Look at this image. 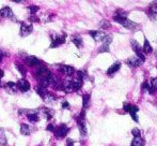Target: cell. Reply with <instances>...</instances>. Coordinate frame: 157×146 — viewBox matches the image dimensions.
Wrapping results in <instances>:
<instances>
[{
  "label": "cell",
  "instance_id": "6da1fadb",
  "mask_svg": "<svg viewBox=\"0 0 157 146\" xmlns=\"http://www.w3.org/2000/svg\"><path fill=\"white\" fill-rule=\"evenodd\" d=\"M85 110L81 111L80 115L79 116H77V125H78V129L79 131H80V134L81 136H87V126H86V118H85Z\"/></svg>",
  "mask_w": 157,
  "mask_h": 146
},
{
  "label": "cell",
  "instance_id": "7a4b0ae2",
  "mask_svg": "<svg viewBox=\"0 0 157 146\" xmlns=\"http://www.w3.org/2000/svg\"><path fill=\"white\" fill-rule=\"evenodd\" d=\"M68 131H70V128H68L65 124H61L60 126H58L57 128H55L54 133H55V136H56L57 139H63L66 136V134L68 133Z\"/></svg>",
  "mask_w": 157,
  "mask_h": 146
},
{
  "label": "cell",
  "instance_id": "3957f363",
  "mask_svg": "<svg viewBox=\"0 0 157 146\" xmlns=\"http://www.w3.org/2000/svg\"><path fill=\"white\" fill-rule=\"evenodd\" d=\"M66 34H63L62 36H59V34H52V44H50V48H55L60 46L61 44H63L65 42Z\"/></svg>",
  "mask_w": 157,
  "mask_h": 146
},
{
  "label": "cell",
  "instance_id": "277c9868",
  "mask_svg": "<svg viewBox=\"0 0 157 146\" xmlns=\"http://www.w3.org/2000/svg\"><path fill=\"white\" fill-rule=\"evenodd\" d=\"M130 43H132V48H134V51L136 52V54H137V56H138V58L140 59V60L143 63V61L145 60V57H144V54H143V52H142V47L140 46V44H139L138 42H137L136 40H134V39H132Z\"/></svg>",
  "mask_w": 157,
  "mask_h": 146
},
{
  "label": "cell",
  "instance_id": "5b68a950",
  "mask_svg": "<svg viewBox=\"0 0 157 146\" xmlns=\"http://www.w3.org/2000/svg\"><path fill=\"white\" fill-rule=\"evenodd\" d=\"M33 31V26L32 24L30 23H25V22H23V23L21 24V31H19V34H21V37H27L29 36L30 34Z\"/></svg>",
  "mask_w": 157,
  "mask_h": 146
},
{
  "label": "cell",
  "instance_id": "8992f818",
  "mask_svg": "<svg viewBox=\"0 0 157 146\" xmlns=\"http://www.w3.org/2000/svg\"><path fill=\"white\" fill-rule=\"evenodd\" d=\"M112 42V36L111 34H108L105 37V39L103 40V45L101 46V48L98 50L99 53H104V52H109V45Z\"/></svg>",
  "mask_w": 157,
  "mask_h": 146
},
{
  "label": "cell",
  "instance_id": "52a82bcc",
  "mask_svg": "<svg viewBox=\"0 0 157 146\" xmlns=\"http://www.w3.org/2000/svg\"><path fill=\"white\" fill-rule=\"evenodd\" d=\"M16 85H17V88H18L21 91H23V92H26V91H28V90L30 89V83L27 81V79H18V82L16 83Z\"/></svg>",
  "mask_w": 157,
  "mask_h": 146
},
{
  "label": "cell",
  "instance_id": "ba28073f",
  "mask_svg": "<svg viewBox=\"0 0 157 146\" xmlns=\"http://www.w3.org/2000/svg\"><path fill=\"white\" fill-rule=\"evenodd\" d=\"M25 61L29 67H39L42 65V61L37 59V57L35 56H27L25 58Z\"/></svg>",
  "mask_w": 157,
  "mask_h": 146
},
{
  "label": "cell",
  "instance_id": "9c48e42d",
  "mask_svg": "<svg viewBox=\"0 0 157 146\" xmlns=\"http://www.w3.org/2000/svg\"><path fill=\"white\" fill-rule=\"evenodd\" d=\"M0 16L4 17V18H12L14 14H13V11L10 6H4V8L0 9Z\"/></svg>",
  "mask_w": 157,
  "mask_h": 146
},
{
  "label": "cell",
  "instance_id": "30bf717a",
  "mask_svg": "<svg viewBox=\"0 0 157 146\" xmlns=\"http://www.w3.org/2000/svg\"><path fill=\"white\" fill-rule=\"evenodd\" d=\"M149 16L151 19L156 21L157 19V2H152L150 4V9H149Z\"/></svg>",
  "mask_w": 157,
  "mask_h": 146
},
{
  "label": "cell",
  "instance_id": "8fae6325",
  "mask_svg": "<svg viewBox=\"0 0 157 146\" xmlns=\"http://www.w3.org/2000/svg\"><path fill=\"white\" fill-rule=\"evenodd\" d=\"M89 34L91 36L95 41H103L104 39H105V37L107 36V34H105V32L103 31H96V30H92V31L89 32Z\"/></svg>",
  "mask_w": 157,
  "mask_h": 146
},
{
  "label": "cell",
  "instance_id": "7c38bea8",
  "mask_svg": "<svg viewBox=\"0 0 157 146\" xmlns=\"http://www.w3.org/2000/svg\"><path fill=\"white\" fill-rule=\"evenodd\" d=\"M59 71L62 72L63 74L67 75V76H72V75H74V73H75V69L73 67H71V66L62 65V66H60V68H59Z\"/></svg>",
  "mask_w": 157,
  "mask_h": 146
},
{
  "label": "cell",
  "instance_id": "4fadbf2b",
  "mask_svg": "<svg viewBox=\"0 0 157 146\" xmlns=\"http://www.w3.org/2000/svg\"><path fill=\"white\" fill-rule=\"evenodd\" d=\"M4 88H6V90L9 94H15L17 91V89H18L16 83H14V82H8L6 84V86H4Z\"/></svg>",
  "mask_w": 157,
  "mask_h": 146
},
{
  "label": "cell",
  "instance_id": "5bb4252c",
  "mask_svg": "<svg viewBox=\"0 0 157 146\" xmlns=\"http://www.w3.org/2000/svg\"><path fill=\"white\" fill-rule=\"evenodd\" d=\"M27 118L31 123H37L40 120V115L35 111H29V113L27 114Z\"/></svg>",
  "mask_w": 157,
  "mask_h": 146
},
{
  "label": "cell",
  "instance_id": "9a60e30c",
  "mask_svg": "<svg viewBox=\"0 0 157 146\" xmlns=\"http://www.w3.org/2000/svg\"><path fill=\"white\" fill-rule=\"evenodd\" d=\"M126 63L130 67H139V66L142 63V61L138 58V57H132V58L127 59L126 60Z\"/></svg>",
  "mask_w": 157,
  "mask_h": 146
},
{
  "label": "cell",
  "instance_id": "2e32d148",
  "mask_svg": "<svg viewBox=\"0 0 157 146\" xmlns=\"http://www.w3.org/2000/svg\"><path fill=\"white\" fill-rule=\"evenodd\" d=\"M32 132V128L30 127L29 125H27V124H21V133L24 134V136H29V134H31Z\"/></svg>",
  "mask_w": 157,
  "mask_h": 146
},
{
  "label": "cell",
  "instance_id": "e0dca14e",
  "mask_svg": "<svg viewBox=\"0 0 157 146\" xmlns=\"http://www.w3.org/2000/svg\"><path fill=\"white\" fill-rule=\"evenodd\" d=\"M139 111L138 107L137 105H130V109H129V113H130V116L132 118L134 119L136 123H138L139 119H138V116H137V112Z\"/></svg>",
  "mask_w": 157,
  "mask_h": 146
},
{
  "label": "cell",
  "instance_id": "ac0fdd59",
  "mask_svg": "<svg viewBox=\"0 0 157 146\" xmlns=\"http://www.w3.org/2000/svg\"><path fill=\"white\" fill-rule=\"evenodd\" d=\"M42 99H43L45 103H52V102H55V100H56V96L52 95V92L47 91L46 92V95Z\"/></svg>",
  "mask_w": 157,
  "mask_h": 146
},
{
  "label": "cell",
  "instance_id": "d6986e66",
  "mask_svg": "<svg viewBox=\"0 0 157 146\" xmlns=\"http://www.w3.org/2000/svg\"><path fill=\"white\" fill-rule=\"evenodd\" d=\"M63 90L65 92L74 91V89H73V81H65V82H63Z\"/></svg>",
  "mask_w": 157,
  "mask_h": 146
},
{
  "label": "cell",
  "instance_id": "ffe728a7",
  "mask_svg": "<svg viewBox=\"0 0 157 146\" xmlns=\"http://www.w3.org/2000/svg\"><path fill=\"white\" fill-rule=\"evenodd\" d=\"M121 68V63H113V65L111 66V67L109 68V69L107 70V74L108 75H112L113 73H116L117 71H118L119 69Z\"/></svg>",
  "mask_w": 157,
  "mask_h": 146
},
{
  "label": "cell",
  "instance_id": "44dd1931",
  "mask_svg": "<svg viewBox=\"0 0 157 146\" xmlns=\"http://www.w3.org/2000/svg\"><path fill=\"white\" fill-rule=\"evenodd\" d=\"M152 51H153V47L151 46L150 42L147 41V39H145L144 40V44H143V46H142V52L143 53H147V54H149V53H151Z\"/></svg>",
  "mask_w": 157,
  "mask_h": 146
},
{
  "label": "cell",
  "instance_id": "7402d4cb",
  "mask_svg": "<svg viewBox=\"0 0 157 146\" xmlns=\"http://www.w3.org/2000/svg\"><path fill=\"white\" fill-rule=\"evenodd\" d=\"M122 26H124L125 28H127V29H135L136 27H138V25L137 24H135L134 22L129 21V19H126V21L124 22V23L122 24Z\"/></svg>",
  "mask_w": 157,
  "mask_h": 146
},
{
  "label": "cell",
  "instance_id": "603a6c76",
  "mask_svg": "<svg viewBox=\"0 0 157 146\" xmlns=\"http://www.w3.org/2000/svg\"><path fill=\"white\" fill-rule=\"evenodd\" d=\"M82 85H83V81H81V79H76L73 81V89L74 90H79L82 87Z\"/></svg>",
  "mask_w": 157,
  "mask_h": 146
},
{
  "label": "cell",
  "instance_id": "cb8c5ba5",
  "mask_svg": "<svg viewBox=\"0 0 157 146\" xmlns=\"http://www.w3.org/2000/svg\"><path fill=\"white\" fill-rule=\"evenodd\" d=\"M72 42L77 47H81L82 46V39H81L80 36H74L72 38Z\"/></svg>",
  "mask_w": 157,
  "mask_h": 146
},
{
  "label": "cell",
  "instance_id": "d4e9b609",
  "mask_svg": "<svg viewBox=\"0 0 157 146\" xmlns=\"http://www.w3.org/2000/svg\"><path fill=\"white\" fill-rule=\"evenodd\" d=\"M130 146H144V142L141 139V136H138V138H134Z\"/></svg>",
  "mask_w": 157,
  "mask_h": 146
},
{
  "label": "cell",
  "instance_id": "484cf974",
  "mask_svg": "<svg viewBox=\"0 0 157 146\" xmlns=\"http://www.w3.org/2000/svg\"><path fill=\"white\" fill-rule=\"evenodd\" d=\"M43 113L45 114L46 118L48 119V120H50V119L52 118V116H54V111H52V109H48V107H44L43 110Z\"/></svg>",
  "mask_w": 157,
  "mask_h": 146
},
{
  "label": "cell",
  "instance_id": "4316f807",
  "mask_svg": "<svg viewBox=\"0 0 157 146\" xmlns=\"http://www.w3.org/2000/svg\"><path fill=\"white\" fill-rule=\"evenodd\" d=\"M90 99H91V96H90L89 94H88V95H83V96H82V105H83V110H86L88 107H89Z\"/></svg>",
  "mask_w": 157,
  "mask_h": 146
},
{
  "label": "cell",
  "instance_id": "83f0119b",
  "mask_svg": "<svg viewBox=\"0 0 157 146\" xmlns=\"http://www.w3.org/2000/svg\"><path fill=\"white\" fill-rule=\"evenodd\" d=\"M142 88H143V89H147V91H149V92H151V94H153V92H154V90H155L153 87H152V85H151V84H150V83H147V82H144V83L142 84Z\"/></svg>",
  "mask_w": 157,
  "mask_h": 146
},
{
  "label": "cell",
  "instance_id": "f1b7e54d",
  "mask_svg": "<svg viewBox=\"0 0 157 146\" xmlns=\"http://www.w3.org/2000/svg\"><path fill=\"white\" fill-rule=\"evenodd\" d=\"M28 9H29L30 14H31V15H35V13L39 11V6H28Z\"/></svg>",
  "mask_w": 157,
  "mask_h": 146
},
{
  "label": "cell",
  "instance_id": "f546056e",
  "mask_svg": "<svg viewBox=\"0 0 157 146\" xmlns=\"http://www.w3.org/2000/svg\"><path fill=\"white\" fill-rule=\"evenodd\" d=\"M16 69L18 70V71L21 72L23 75H26V73H27V71H26L25 66H23V65H16Z\"/></svg>",
  "mask_w": 157,
  "mask_h": 146
},
{
  "label": "cell",
  "instance_id": "4dcf8cb0",
  "mask_svg": "<svg viewBox=\"0 0 157 146\" xmlns=\"http://www.w3.org/2000/svg\"><path fill=\"white\" fill-rule=\"evenodd\" d=\"M87 77V74H86L85 71H78L77 72V79H81V81H83V79Z\"/></svg>",
  "mask_w": 157,
  "mask_h": 146
},
{
  "label": "cell",
  "instance_id": "1f68e13d",
  "mask_svg": "<svg viewBox=\"0 0 157 146\" xmlns=\"http://www.w3.org/2000/svg\"><path fill=\"white\" fill-rule=\"evenodd\" d=\"M132 136H134V138L141 136V132H140V130H139L138 128H134V129L132 130Z\"/></svg>",
  "mask_w": 157,
  "mask_h": 146
},
{
  "label": "cell",
  "instance_id": "d6a6232c",
  "mask_svg": "<svg viewBox=\"0 0 157 146\" xmlns=\"http://www.w3.org/2000/svg\"><path fill=\"white\" fill-rule=\"evenodd\" d=\"M101 27H103V28H109V27H110V24H109V22H106V21H104L103 23L101 24Z\"/></svg>",
  "mask_w": 157,
  "mask_h": 146
},
{
  "label": "cell",
  "instance_id": "836d02e7",
  "mask_svg": "<svg viewBox=\"0 0 157 146\" xmlns=\"http://www.w3.org/2000/svg\"><path fill=\"white\" fill-rule=\"evenodd\" d=\"M55 126L54 125H52V124H49V125L47 126V128H46V130H47V131H52V132H54L55 131Z\"/></svg>",
  "mask_w": 157,
  "mask_h": 146
},
{
  "label": "cell",
  "instance_id": "e575fe53",
  "mask_svg": "<svg viewBox=\"0 0 157 146\" xmlns=\"http://www.w3.org/2000/svg\"><path fill=\"white\" fill-rule=\"evenodd\" d=\"M29 19L31 22H39L40 21V18L39 17H36V15H31V16L29 17Z\"/></svg>",
  "mask_w": 157,
  "mask_h": 146
},
{
  "label": "cell",
  "instance_id": "d590c367",
  "mask_svg": "<svg viewBox=\"0 0 157 146\" xmlns=\"http://www.w3.org/2000/svg\"><path fill=\"white\" fill-rule=\"evenodd\" d=\"M66 146H74V141L72 139H67L66 140Z\"/></svg>",
  "mask_w": 157,
  "mask_h": 146
},
{
  "label": "cell",
  "instance_id": "8d00e7d4",
  "mask_svg": "<svg viewBox=\"0 0 157 146\" xmlns=\"http://www.w3.org/2000/svg\"><path fill=\"white\" fill-rule=\"evenodd\" d=\"M62 109H70V103L66 102V101H64V102L62 103Z\"/></svg>",
  "mask_w": 157,
  "mask_h": 146
},
{
  "label": "cell",
  "instance_id": "74e56055",
  "mask_svg": "<svg viewBox=\"0 0 157 146\" xmlns=\"http://www.w3.org/2000/svg\"><path fill=\"white\" fill-rule=\"evenodd\" d=\"M124 111L125 112H129V109H130V104H127V103H125L124 104Z\"/></svg>",
  "mask_w": 157,
  "mask_h": 146
},
{
  "label": "cell",
  "instance_id": "f35d334b",
  "mask_svg": "<svg viewBox=\"0 0 157 146\" xmlns=\"http://www.w3.org/2000/svg\"><path fill=\"white\" fill-rule=\"evenodd\" d=\"M3 57H4V53H3V51H2L1 48H0V61H1L2 59H3Z\"/></svg>",
  "mask_w": 157,
  "mask_h": 146
},
{
  "label": "cell",
  "instance_id": "ab89813d",
  "mask_svg": "<svg viewBox=\"0 0 157 146\" xmlns=\"http://www.w3.org/2000/svg\"><path fill=\"white\" fill-rule=\"evenodd\" d=\"M3 75H4V71L2 69H0V81H1V79L3 77ZM0 86H1V84H0Z\"/></svg>",
  "mask_w": 157,
  "mask_h": 146
},
{
  "label": "cell",
  "instance_id": "60d3db41",
  "mask_svg": "<svg viewBox=\"0 0 157 146\" xmlns=\"http://www.w3.org/2000/svg\"><path fill=\"white\" fill-rule=\"evenodd\" d=\"M1 131H2V130H1V129H0V133H1Z\"/></svg>",
  "mask_w": 157,
  "mask_h": 146
}]
</instances>
